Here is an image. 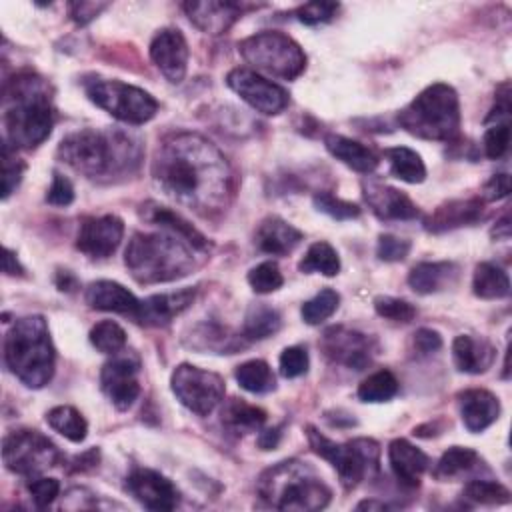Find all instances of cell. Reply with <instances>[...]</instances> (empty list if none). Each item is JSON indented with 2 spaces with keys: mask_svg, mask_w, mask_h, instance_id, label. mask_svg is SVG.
I'll return each instance as SVG.
<instances>
[{
  "mask_svg": "<svg viewBox=\"0 0 512 512\" xmlns=\"http://www.w3.org/2000/svg\"><path fill=\"white\" fill-rule=\"evenodd\" d=\"M398 392V380L390 370L372 372L358 386V398L362 402H386Z\"/></svg>",
  "mask_w": 512,
  "mask_h": 512,
  "instance_id": "f35d334b",
  "label": "cell"
},
{
  "mask_svg": "<svg viewBox=\"0 0 512 512\" xmlns=\"http://www.w3.org/2000/svg\"><path fill=\"white\" fill-rule=\"evenodd\" d=\"M308 364H310V358L302 346H288L280 354V374L284 378H298L306 374Z\"/></svg>",
  "mask_w": 512,
  "mask_h": 512,
  "instance_id": "681fc988",
  "label": "cell"
},
{
  "mask_svg": "<svg viewBox=\"0 0 512 512\" xmlns=\"http://www.w3.org/2000/svg\"><path fill=\"white\" fill-rule=\"evenodd\" d=\"M494 356H496V350L486 338L460 334L452 342V358L460 372L482 374L492 366Z\"/></svg>",
  "mask_w": 512,
  "mask_h": 512,
  "instance_id": "484cf974",
  "label": "cell"
},
{
  "mask_svg": "<svg viewBox=\"0 0 512 512\" xmlns=\"http://www.w3.org/2000/svg\"><path fill=\"white\" fill-rule=\"evenodd\" d=\"M412 244L406 238H398L392 234H382L378 238V246H376V254L380 260L384 262H400L408 256Z\"/></svg>",
  "mask_w": 512,
  "mask_h": 512,
  "instance_id": "816d5d0a",
  "label": "cell"
},
{
  "mask_svg": "<svg viewBox=\"0 0 512 512\" xmlns=\"http://www.w3.org/2000/svg\"><path fill=\"white\" fill-rule=\"evenodd\" d=\"M152 178L168 198L202 216L226 208L234 184L224 154L210 140L192 132L170 134L160 142Z\"/></svg>",
  "mask_w": 512,
  "mask_h": 512,
  "instance_id": "6da1fadb",
  "label": "cell"
},
{
  "mask_svg": "<svg viewBox=\"0 0 512 512\" xmlns=\"http://www.w3.org/2000/svg\"><path fill=\"white\" fill-rule=\"evenodd\" d=\"M150 58L168 82L180 84L188 68V44L182 32L176 28L160 30L150 42Z\"/></svg>",
  "mask_w": 512,
  "mask_h": 512,
  "instance_id": "ac0fdd59",
  "label": "cell"
},
{
  "mask_svg": "<svg viewBox=\"0 0 512 512\" xmlns=\"http://www.w3.org/2000/svg\"><path fill=\"white\" fill-rule=\"evenodd\" d=\"M400 128L422 140L448 142L460 130V102L452 86L436 82L426 86L396 116Z\"/></svg>",
  "mask_w": 512,
  "mask_h": 512,
  "instance_id": "52a82bcc",
  "label": "cell"
},
{
  "mask_svg": "<svg viewBox=\"0 0 512 512\" xmlns=\"http://www.w3.org/2000/svg\"><path fill=\"white\" fill-rule=\"evenodd\" d=\"M142 218L160 226V228H166L178 236H182L188 244H192L196 250H206L208 248V240L190 224L186 222L180 214H176L174 210L166 208V206H160L156 202H148L142 206Z\"/></svg>",
  "mask_w": 512,
  "mask_h": 512,
  "instance_id": "f1b7e54d",
  "label": "cell"
},
{
  "mask_svg": "<svg viewBox=\"0 0 512 512\" xmlns=\"http://www.w3.org/2000/svg\"><path fill=\"white\" fill-rule=\"evenodd\" d=\"M302 238L304 234L292 224H288L286 220L278 216H268L266 220L260 222L254 242L266 254L284 256L292 252L302 242Z\"/></svg>",
  "mask_w": 512,
  "mask_h": 512,
  "instance_id": "4316f807",
  "label": "cell"
},
{
  "mask_svg": "<svg viewBox=\"0 0 512 512\" xmlns=\"http://www.w3.org/2000/svg\"><path fill=\"white\" fill-rule=\"evenodd\" d=\"M4 362L28 388H42L54 376L56 350L40 314L18 318L4 336Z\"/></svg>",
  "mask_w": 512,
  "mask_h": 512,
  "instance_id": "5b68a950",
  "label": "cell"
},
{
  "mask_svg": "<svg viewBox=\"0 0 512 512\" xmlns=\"http://www.w3.org/2000/svg\"><path fill=\"white\" fill-rule=\"evenodd\" d=\"M510 144V124L508 122H494L484 132V154L490 160H498L506 154Z\"/></svg>",
  "mask_w": 512,
  "mask_h": 512,
  "instance_id": "c3c4849f",
  "label": "cell"
},
{
  "mask_svg": "<svg viewBox=\"0 0 512 512\" xmlns=\"http://www.w3.org/2000/svg\"><path fill=\"white\" fill-rule=\"evenodd\" d=\"M84 298L86 304L94 310L116 312L122 316H130L134 320L140 312V300L128 288L114 280H96L88 284Z\"/></svg>",
  "mask_w": 512,
  "mask_h": 512,
  "instance_id": "44dd1931",
  "label": "cell"
},
{
  "mask_svg": "<svg viewBox=\"0 0 512 512\" xmlns=\"http://www.w3.org/2000/svg\"><path fill=\"white\" fill-rule=\"evenodd\" d=\"M68 8H70V18L76 24L84 26L90 20H94L102 10H106L108 4H104V2H72Z\"/></svg>",
  "mask_w": 512,
  "mask_h": 512,
  "instance_id": "db71d44e",
  "label": "cell"
},
{
  "mask_svg": "<svg viewBox=\"0 0 512 512\" xmlns=\"http://www.w3.org/2000/svg\"><path fill=\"white\" fill-rule=\"evenodd\" d=\"M194 246L174 232L132 234L124 264L140 284L172 282L194 270Z\"/></svg>",
  "mask_w": 512,
  "mask_h": 512,
  "instance_id": "277c9868",
  "label": "cell"
},
{
  "mask_svg": "<svg viewBox=\"0 0 512 512\" xmlns=\"http://www.w3.org/2000/svg\"><path fill=\"white\" fill-rule=\"evenodd\" d=\"M462 496L476 504H506L510 502V490L494 480H470L464 486Z\"/></svg>",
  "mask_w": 512,
  "mask_h": 512,
  "instance_id": "b9f144b4",
  "label": "cell"
},
{
  "mask_svg": "<svg viewBox=\"0 0 512 512\" xmlns=\"http://www.w3.org/2000/svg\"><path fill=\"white\" fill-rule=\"evenodd\" d=\"M472 290L482 300H500L510 294V278L494 262H480L474 270Z\"/></svg>",
  "mask_w": 512,
  "mask_h": 512,
  "instance_id": "4dcf8cb0",
  "label": "cell"
},
{
  "mask_svg": "<svg viewBox=\"0 0 512 512\" xmlns=\"http://www.w3.org/2000/svg\"><path fill=\"white\" fill-rule=\"evenodd\" d=\"M414 348L418 350V354L428 356V354H432V352L442 348V338H440V334L436 330L420 328L414 334Z\"/></svg>",
  "mask_w": 512,
  "mask_h": 512,
  "instance_id": "11a10c76",
  "label": "cell"
},
{
  "mask_svg": "<svg viewBox=\"0 0 512 512\" xmlns=\"http://www.w3.org/2000/svg\"><path fill=\"white\" fill-rule=\"evenodd\" d=\"M390 164V174L408 184H420L426 178V166L418 152L406 146H394L384 150Z\"/></svg>",
  "mask_w": 512,
  "mask_h": 512,
  "instance_id": "1f68e13d",
  "label": "cell"
},
{
  "mask_svg": "<svg viewBox=\"0 0 512 512\" xmlns=\"http://www.w3.org/2000/svg\"><path fill=\"white\" fill-rule=\"evenodd\" d=\"M460 416L470 432H482L500 416L498 398L482 388H472L460 394Z\"/></svg>",
  "mask_w": 512,
  "mask_h": 512,
  "instance_id": "d4e9b609",
  "label": "cell"
},
{
  "mask_svg": "<svg viewBox=\"0 0 512 512\" xmlns=\"http://www.w3.org/2000/svg\"><path fill=\"white\" fill-rule=\"evenodd\" d=\"M170 388L180 404L198 416L214 412L226 394V384L220 374L192 364H178L174 368Z\"/></svg>",
  "mask_w": 512,
  "mask_h": 512,
  "instance_id": "7c38bea8",
  "label": "cell"
},
{
  "mask_svg": "<svg viewBox=\"0 0 512 512\" xmlns=\"http://www.w3.org/2000/svg\"><path fill=\"white\" fill-rule=\"evenodd\" d=\"M84 90L90 102L126 124H144L158 112V102L152 94L122 80L94 78L84 84Z\"/></svg>",
  "mask_w": 512,
  "mask_h": 512,
  "instance_id": "30bf717a",
  "label": "cell"
},
{
  "mask_svg": "<svg viewBox=\"0 0 512 512\" xmlns=\"http://www.w3.org/2000/svg\"><path fill=\"white\" fill-rule=\"evenodd\" d=\"M240 56L256 68L280 80H294L306 68V54L300 44L282 32H258L238 44Z\"/></svg>",
  "mask_w": 512,
  "mask_h": 512,
  "instance_id": "9c48e42d",
  "label": "cell"
},
{
  "mask_svg": "<svg viewBox=\"0 0 512 512\" xmlns=\"http://www.w3.org/2000/svg\"><path fill=\"white\" fill-rule=\"evenodd\" d=\"M238 384L252 394H266L276 388V378L272 368L264 360H248L240 364L234 372Z\"/></svg>",
  "mask_w": 512,
  "mask_h": 512,
  "instance_id": "8d00e7d4",
  "label": "cell"
},
{
  "mask_svg": "<svg viewBox=\"0 0 512 512\" xmlns=\"http://www.w3.org/2000/svg\"><path fill=\"white\" fill-rule=\"evenodd\" d=\"M194 296H196L194 288L152 294L140 300V312L136 322L146 326H166L172 322V318L182 314L194 302Z\"/></svg>",
  "mask_w": 512,
  "mask_h": 512,
  "instance_id": "7402d4cb",
  "label": "cell"
},
{
  "mask_svg": "<svg viewBox=\"0 0 512 512\" xmlns=\"http://www.w3.org/2000/svg\"><path fill=\"white\" fill-rule=\"evenodd\" d=\"M280 436H282V426L262 430V432H260V436H258V446H260L262 450H272V448H276V446H278Z\"/></svg>",
  "mask_w": 512,
  "mask_h": 512,
  "instance_id": "6f0895ef",
  "label": "cell"
},
{
  "mask_svg": "<svg viewBox=\"0 0 512 512\" xmlns=\"http://www.w3.org/2000/svg\"><path fill=\"white\" fill-rule=\"evenodd\" d=\"M222 422L234 432H252L258 430L266 422V412L258 406H252L244 400H230L222 410Z\"/></svg>",
  "mask_w": 512,
  "mask_h": 512,
  "instance_id": "e575fe53",
  "label": "cell"
},
{
  "mask_svg": "<svg viewBox=\"0 0 512 512\" xmlns=\"http://www.w3.org/2000/svg\"><path fill=\"white\" fill-rule=\"evenodd\" d=\"M374 310L378 316L392 322H400V324H408L416 316V308L408 300L394 298V296H376Z\"/></svg>",
  "mask_w": 512,
  "mask_h": 512,
  "instance_id": "f6af8a7d",
  "label": "cell"
},
{
  "mask_svg": "<svg viewBox=\"0 0 512 512\" xmlns=\"http://www.w3.org/2000/svg\"><path fill=\"white\" fill-rule=\"evenodd\" d=\"M124 222L114 214L92 216L80 224L76 248L88 258H108L120 246Z\"/></svg>",
  "mask_w": 512,
  "mask_h": 512,
  "instance_id": "2e32d148",
  "label": "cell"
},
{
  "mask_svg": "<svg viewBox=\"0 0 512 512\" xmlns=\"http://www.w3.org/2000/svg\"><path fill=\"white\" fill-rule=\"evenodd\" d=\"M298 270L304 274L320 272L324 276H336L340 272V258L338 252L332 248V244L320 240L310 244L304 258L298 264Z\"/></svg>",
  "mask_w": 512,
  "mask_h": 512,
  "instance_id": "74e56055",
  "label": "cell"
},
{
  "mask_svg": "<svg viewBox=\"0 0 512 512\" xmlns=\"http://www.w3.org/2000/svg\"><path fill=\"white\" fill-rule=\"evenodd\" d=\"M282 326V318L276 308L268 304H252L244 316L242 334L246 340H264L274 336Z\"/></svg>",
  "mask_w": 512,
  "mask_h": 512,
  "instance_id": "d6a6232c",
  "label": "cell"
},
{
  "mask_svg": "<svg viewBox=\"0 0 512 512\" xmlns=\"http://www.w3.org/2000/svg\"><path fill=\"white\" fill-rule=\"evenodd\" d=\"M458 276L452 262H420L408 274V284L416 294H434Z\"/></svg>",
  "mask_w": 512,
  "mask_h": 512,
  "instance_id": "f546056e",
  "label": "cell"
},
{
  "mask_svg": "<svg viewBox=\"0 0 512 512\" xmlns=\"http://www.w3.org/2000/svg\"><path fill=\"white\" fill-rule=\"evenodd\" d=\"M478 464H480V456L476 454V450L466 446H452L440 456L432 474L436 480H452L460 474L474 470Z\"/></svg>",
  "mask_w": 512,
  "mask_h": 512,
  "instance_id": "836d02e7",
  "label": "cell"
},
{
  "mask_svg": "<svg viewBox=\"0 0 512 512\" xmlns=\"http://www.w3.org/2000/svg\"><path fill=\"white\" fill-rule=\"evenodd\" d=\"M388 462H390V468H392L394 476L398 478V482L404 486H410V488L420 484V476L430 466V458L420 448H416L414 444H410L404 438H396L390 442Z\"/></svg>",
  "mask_w": 512,
  "mask_h": 512,
  "instance_id": "cb8c5ba5",
  "label": "cell"
},
{
  "mask_svg": "<svg viewBox=\"0 0 512 512\" xmlns=\"http://www.w3.org/2000/svg\"><path fill=\"white\" fill-rule=\"evenodd\" d=\"M28 492L30 498L34 500V504L38 508H46L50 506L56 496L60 494V482L56 478H44V476H34L28 482Z\"/></svg>",
  "mask_w": 512,
  "mask_h": 512,
  "instance_id": "f907efd6",
  "label": "cell"
},
{
  "mask_svg": "<svg viewBox=\"0 0 512 512\" xmlns=\"http://www.w3.org/2000/svg\"><path fill=\"white\" fill-rule=\"evenodd\" d=\"M510 194V176L506 172L494 174L486 184H484V200L494 202L502 200Z\"/></svg>",
  "mask_w": 512,
  "mask_h": 512,
  "instance_id": "9f6ffc18",
  "label": "cell"
},
{
  "mask_svg": "<svg viewBox=\"0 0 512 512\" xmlns=\"http://www.w3.org/2000/svg\"><path fill=\"white\" fill-rule=\"evenodd\" d=\"M362 190L370 210L380 220H412L420 214L418 206L404 192L388 184H382L376 180H364Z\"/></svg>",
  "mask_w": 512,
  "mask_h": 512,
  "instance_id": "d6986e66",
  "label": "cell"
},
{
  "mask_svg": "<svg viewBox=\"0 0 512 512\" xmlns=\"http://www.w3.org/2000/svg\"><path fill=\"white\" fill-rule=\"evenodd\" d=\"M226 84L248 106H252L256 112H262L266 116L280 114L290 102L288 92L280 84L264 78L262 74H258L252 68L240 66V68L230 70L226 76Z\"/></svg>",
  "mask_w": 512,
  "mask_h": 512,
  "instance_id": "4fadbf2b",
  "label": "cell"
},
{
  "mask_svg": "<svg viewBox=\"0 0 512 512\" xmlns=\"http://www.w3.org/2000/svg\"><path fill=\"white\" fill-rule=\"evenodd\" d=\"M306 436L312 452L334 466L346 490H354L370 472H378L380 446L376 440L354 438L340 444L320 434L314 426H306Z\"/></svg>",
  "mask_w": 512,
  "mask_h": 512,
  "instance_id": "ba28073f",
  "label": "cell"
},
{
  "mask_svg": "<svg viewBox=\"0 0 512 512\" xmlns=\"http://www.w3.org/2000/svg\"><path fill=\"white\" fill-rule=\"evenodd\" d=\"M48 426L68 438L70 442H82L88 436V422L74 406H54L46 414Z\"/></svg>",
  "mask_w": 512,
  "mask_h": 512,
  "instance_id": "d590c367",
  "label": "cell"
},
{
  "mask_svg": "<svg viewBox=\"0 0 512 512\" xmlns=\"http://www.w3.org/2000/svg\"><path fill=\"white\" fill-rule=\"evenodd\" d=\"M324 144H326V150L336 158L340 160L342 164H346L348 168L356 170V172H362V174H370L376 170L378 166V156L372 148L364 146L362 142L358 140H352V138H346V136H340V134H328L324 138Z\"/></svg>",
  "mask_w": 512,
  "mask_h": 512,
  "instance_id": "83f0119b",
  "label": "cell"
},
{
  "mask_svg": "<svg viewBox=\"0 0 512 512\" xmlns=\"http://www.w3.org/2000/svg\"><path fill=\"white\" fill-rule=\"evenodd\" d=\"M4 272L8 276H16V274L22 276V272H24V268L20 266V262L16 260V256L10 248H4Z\"/></svg>",
  "mask_w": 512,
  "mask_h": 512,
  "instance_id": "680465c9",
  "label": "cell"
},
{
  "mask_svg": "<svg viewBox=\"0 0 512 512\" xmlns=\"http://www.w3.org/2000/svg\"><path fill=\"white\" fill-rule=\"evenodd\" d=\"M314 206H316V210L328 214L334 220H352V218L360 216L358 204L342 200V198H338L334 194H328V192L316 194L314 196Z\"/></svg>",
  "mask_w": 512,
  "mask_h": 512,
  "instance_id": "bcb514c9",
  "label": "cell"
},
{
  "mask_svg": "<svg viewBox=\"0 0 512 512\" xmlns=\"http://www.w3.org/2000/svg\"><path fill=\"white\" fill-rule=\"evenodd\" d=\"M356 508H358V510H386L388 504L378 502V500H364V502H360Z\"/></svg>",
  "mask_w": 512,
  "mask_h": 512,
  "instance_id": "94428289",
  "label": "cell"
},
{
  "mask_svg": "<svg viewBox=\"0 0 512 512\" xmlns=\"http://www.w3.org/2000/svg\"><path fill=\"white\" fill-rule=\"evenodd\" d=\"M484 214V200L466 198V200H450L438 206L426 220L424 226L428 232H446L452 228L474 224Z\"/></svg>",
  "mask_w": 512,
  "mask_h": 512,
  "instance_id": "603a6c76",
  "label": "cell"
},
{
  "mask_svg": "<svg viewBox=\"0 0 512 512\" xmlns=\"http://www.w3.org/2000/svg\"><path fill=\"white\" fill-rule=\"evenodd\" d=\"M140 362L134 354H112L102 366L100 372V386L102 392L110 398L114 408L128 410L140 396V382H138Z\"/></svg>",
  "mask_w": 512,
  "mask_h": 512,
  "instance_id": "5bb4252c",
  "label": "cell"
},
{
  "mask_svg": "<svg viewBox=\"0 0 512 512\" xmlns=\"http://www.w3.org/2000/svg\"><path fill=\"white\" fill-rule=\"evenodd\" d=\"M46 202L52 206H68L74 202V186L60 172H54L52 186L48 188V194H46Z\"/></svg>",
  "mask_w": 512,
  "mask_h": 512,
  "instance_id": "f5cc1de1",
  "label": "cell"
},
{
  "mask_svg": "<svg viewBox=\"0 0 512 512\" xmlns=\"http://www.w3.org/2000/svg\"><path fill=\"white\" fill-rule=\"evenodd\" d=\"M340 10V4L336 2H308L296 8L294 16L306 24V26H316V24H324L330 22Z\"/></svg>",
  "mask_w": 512,
  "mask_h": 512,
  "instance_id": "7dc6e473",
  "label": "cell"
},
{
  "mask_svg": "<svg viewBox=\"0 0 512 512\" xmlns=\"http://www.w3.org/2000/svg\"><path fill=\"white\" fill-rule=\"evenodd\" d=\"M56 286H58V290H62V292H72V290L76 288V278H74L72 272H68V270H58V274H56Z\"/></svg>",
  "mask_w": 512,
  "mask_h": 512,
  "instance_id": "91938a15",
  "label": "cell"
},
{
  "mask_svg": "<svg viewBox=\"0 0 512 512\" xmlns=\"http://www.w3.org/2000/svg\"><path fill=\"white\" fill-rule=\"evenodd\" d=\"M56 120L50 86L44 78L22 72L4 86L2 124L6 140L16 148H36L52 132Z\"/></svg>",
  "mask_w": 512,
  "mask_h": 512,
  "instance_id": "3957f363",
  "label": "cell"
},
{
  "mask_svg": "<svg viewBox=\"0 0 512 512\" xmlns=\"http://www.w3.org/2000/svg\"><path fill=\"white\" fill-rule=\"evenodd\" d=\"M26 164L16 156V150L4 142L2 146V198L6 200L22 180Z\"/></svg>",
  "mask_w": 512,
  "mask_h": 512,
  "instance_id": "ee69618b",
  "label": "cell"
},
{
  "mask_svg": "<svg viewBox=\"0 0 512 512\" xmlns=\"http://www.w3.org/2000/svg\"><path fill=\"white\" fill-rule=\"evenodd\" d=\"M248 284L252 286V290L256 294H270V292H276L278 288H282L284 276H282L276 262L266 260V262L256 264L248 272Z\"/></svg>",
  "mask_w": 512,
  "mask_h": 512,
  "instance_id": "7bdbcfd3",
  "label": "cell"
},
{
  "mask_svg": "<svg viewBox=\"0 0 512 512\" xmlns=\"http://www.w3.org/2000/svg\"><path fill=\"white\" fill-rule=\"evenodd\" d=\"M324 354L348 368L364 370L372 360V340L356 330H346L342 326L328 328L320 342Z\"/></svg>",
  "mask_w": 512,
  "mask_h": 512,
  "instance_id": "e0dca14e",
  "label": "cell"
},
{
  "mask_svg": "<svg viewBox=\"0 0 512 512\" xmlns=\"http://www.w3.org/2000/svg\"><path fill=\"white\" fill-rule=\"evenodd\" d=\"M338 304H340V294L332 288H324L316 296H312L310 300H306L302 304V308H300L302 320L310 326H316V324L328 320L336 312Z\"/></svg>",
  "mask_w": 512,
  "mask_h": 512,
  "instance_id": "ab89813d",
  "label": "cell"
},
{
  "mask_svg": "<svg viewBox=\"0 0 512 512\" xmlns=\"http://www.w3.org/2000/svg\"><path fill=\"white\" fill-rule=\"evenodd\" d=\"M90 344L102 354H118L126 346V332L114 320H102L90 330Z\"/></svg>",
  "mask_w": 512,
  "mask_h": 512,
  "instance_id": "60d3db41",
  "label": "cell"
},
{
  "mask_svg": "<svg viewBox=\"0 0 512 512\" xmlns=\"http://www.w3.org/2000/svg\"><path fill=\"white\" fill-rule=\"evenodd\" d=\"M2 460L14 474L34 478L60 462L58 448L38 430H12L2 442Z\"/></svg>",
  "mask_w": 512,
  "mask_h": 512,
  "instance_id": "8fae6325",
  "label": "cell"
},
{
  "mask_svg": "<svg viewBox=\"0 0 512 512\" xmlns=\"http://www.w3.org/2000/svg\"><path fill=\"white\" fill-rule=\"evenodd\" d=\"M188 20L206 34H222L226 32L240 16H242V4L236 2H218V0H206V2H184L182 4Z\"/></svg>",
  "mask_w": 512,
  "mask_h": 512,
  "instance_id": "ffe728a7",
  "label": "cell"
},
{
  "mask_svg": "<svg viewBox=\"0 0 512 512\" xmlns=\"http://www.w3.org/2000/svg\"><path fill=\"white\" fill-rule=\"evenodd\" d=\"M58 158L90 180H116L134 174L142 162V142L118 128H84L58 144Z\"/></svg>",
  "mask_w": 512,
  "mask_h": 512,
  "instance_id": "7a4b0ae2",
  "label": "cell"
},
{
  "mask_svg": "<svg viewBox=\"0 0 512 512\" xmlns=\"http://www.w3.org/2000/svg\"><path fill=\"white\" fill-rule=\"evenodd\" d=\"M256 492L268 508L296 512L322 510L332 498L322 476L300 460H284L262 472Z\"/></svg>",
  "mask_w": 512,
  "mask_h": 512,
  "instance_id": "8992f818",
  "label": "cell"
},
{
  "mask_svg": "<svg viewBox=\"0 0 512 512\" xmlns=\"http://www.w3.org/2000/svg\"><path fill=\"white\" fill-rule=\"evenodd\" d=\"M126 492L148 510H174L180 504L178 488L160 472L134 468L124 484Z\"/></svg>",
  "mask_w": 512,
  "mask_h": 512,
  "instance_id": "9a60e30c",
  "label": "cell"
}]
</instances>
